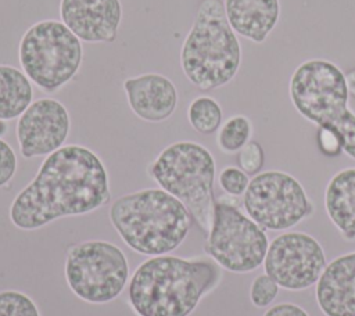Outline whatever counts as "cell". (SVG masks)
<instances>
[{
    "label": "cell",
    "mask_w": 355,
    "mask_h": 316,
    "mask_svg": "<svg viewBox=\"0 0 355 316\" xmlns=\"http://www.w3.org/2000/svg\"><path fill=\"white\" fill-rule=\"evenodd\" d=\"M32 101V82L24 71L0 64V121L19 118Z\"/></svg>",
    "instance_id": "18"
},
{
    "label": "cell",
    "mask_w": 355,
    "mask_h": 316,
    "mask_svg": "<svg viewBox=\"0 0 355 316\" xmlns=\"http://www.w3.org/2000/svg\"><path fill=\"white\" fill-rule=\"evenodd\" d=\"M222 270L209 256H150L129 279V305L136 316H190L219 286Z\"/></svg>",
    "instance_id": "2"
},
{
    "label": "cell",
    "mask_w": 355,
    "mask_h": 316,
    "mask_svg": "<svg viewBox=\"0 0 355 316\" xmlns=\"http://www.w3.org/2000/svg\"><path fill=\"white\" fill-rule=\"evenodd\" d=\"M110 198L108 172L100 157L85 146L67 144L43 159L12 200L8 216L21 230H36L60 218L93 212Z\"/></svg>",
    "instance_id": "1"
},
{
    "label": "cell",
    "mask_w": 355,
    "mask_h": 316,
    "mask_svg": "<svg viewBox=\"0 0 355 316\" xmlns=\"http://www.w3.org/2000/svg\"><path fill=\"white\" fill-rule=\"evenodd\" d=\"M67 107L55 98H37L18 118L15 136L24 158L47 157L61 148L69 134Z\"/></svg>",
    "instance_id": "12"
},
{
    "label": "cell",
    "mask_w": 355,
    "mask_h": 316,
    "mask_svg": "<svg viewBox=\"0 0 355 316\" xmlns=\"http://www.w3.org/2000/svg\"><path fill=\"white\" fill-rule=\"evenodd\" d=\"M241 44L220 0H202L180 49L184 76L200 90L219 89L237 75Z\"/></svg>",
    "instance_id": "4"
},
{
    "label": "cell",
    "mask_w": 355,
    "mask_h": 316,
    "mask_svg": "<svg viewBox=\"0 0 355 316\" xmlns=\"http://www.w3.org/2000/svg\"><path fill=\"white\" fill-rule=\"evenodd\" d=\"M219 187L232 197H241L244 195L248 184L250 177L248 175L241 170L239 166H225L218 175Z\"/></svg>",
    "instance_id": "23"
},
{
    "label": "cell",
    "mask_w": 355,
    "mask_h": 316,
    "mask_svg": "<svg viewBox=\"0 0 355 316\" xmlns=\"http://www.w3.org/2000/svg\"><path fill=\"white\" fill-rule=\"evenodd\" d=\"M269 243L266 230L239 205L216 200L204 249L223 270L251 273L258 269L263 265Z\"/></svg>",
    "instance_id": "9"
},
{
    "label": "cell",
    "mask_w": 355,
    "mask_h": 316,
    "mask_svg": "<svg viewBox=\"0 0 355 316\" xmlns=\"http://www.w3.org/2000/svg\"><path fill=\"white\" fill-rule=\"evenodd\" d=\"M245 213L263 230H288L313 213L304 186L283 170H265L250 179L243 195Z\"/></svg>",
    "instance_id": "10"
},
{
    "label": "cell",
    "mask_w": 355,
    "mask_h": 316,
    "mask_svg": "<svg viewBox=\"0 0 355 316\" xmlns=\"http://www.w3.org/2000/svg\"><path fill=\"white\" fill-rule=\"evenodd\" d=\"M187 119L196 132L211 134L220 128L223 111L214 97L198 96L193 98L187 107Z\"/></svg>",
    "instance_id": "19"
},
{
    "label": "cell",
    "mask_w": 355,
    "mask_h": 316,
    "mask_svg": "<svg viewBox=\"0 0 355 316\" xmlns=\"http://www.w3.org/2000/svg\"><path fill=\"white\" fill-rule=\"evenodd\" d=\"M277 283L266 273L258 274L250 286V301L257 308L269 306L279 294Z\"/></svg>",
    "instance_id": "22"
},
{
    "label": "cell",
    "mask_w": 355,
    "mask_h": 316,
    "mask_svg": "<svg viewBox=\"0 0 355 316\" xmlns=\"http://www.w3.org/2000/svg\"><path fill=\"white\" fill-rule=\"evenodd\" d=\"M0 316H42L35 301L22 291H0Z\"/></svg>",
    "instance_id": "21"
},
{
    "label": "cell",
    "mask_w": 355,
    "mask_h": 316,
    "mask_svg": "<svg viewBox=\"0 0 355 316\" xmlns=\"http://www.w3.org/2000/svg\"><path fill=\"white\" fill-rule=\"evenodd\" d=\"M345 76H347V82H348V87H349V94H351V97L355 98V68L347 71Z\"/></svg>",
    "instance_id": "28"
},
{
    "label": "cell",
    "mask_w": 355,
    "mask_h": 316,
    "mask_svg": "<svg viewBox=\"0 0 355 316\" xmlns=\"http://www.w3.org/2000/svg\"><path fill=\"white\" fill-rule=\"evenodd\" d=\"M327 265L322 244L305 231H284L268 247L265 273L280 288L301 291L315 286Z\"/></svg>",
    "instance_id": "11"
},
{
    "label": "cell",
    "mask_w": 355,
    "mask_h": 316,
    "mask_svg": "<svg viewBox=\"0 0 355 316\" xmlns=\"http://www.w3.org/2000/svg\"><path fill=\"white\" fill-rule=\"evenodd\" d=\"M324 209L343 237L355 240V166L344 168L330 177L324 188Z\"/></svg>",
    "instance_id": "17"
},
{
    "label": "cell",
    "mask_w": 355,
    "mask_h": 316,
    "mask_svg": "<svg viewBox=\"0 0 355 316\" xmlns=\"http://www.w3.org/2000/svg\"><path fill=\"white\" fill-rule=\"evenodd\" d=\"M288 94L302 118L338 132L344 152L355 159V112L348 105L347 76L336 62L323 58L301 62L290 76Z\"/></svg>",
    "instance_id": "5"
},
{
    "label": "cell",
    "mask_w": 355,
    "mask_h": 316,
    "mask_svg": "<svg viewBox=\"0 0 355 316\" xmlns=\"http://www.w3.org/2000/svg\"><path fill=\"white\" fill-rule=\"evenodd\" d=\"M252 136V122L245 115H232L222 122L216 134V144L225 154L239 152Z\"/></svg>",
    "instance_id": "20"
},
{
    "label": "cell",
    "mask_w": 355,
    "mask_h": 316,
    "mask_svg": "<svg viewBox=\"0 0 355 316\" xmlns=\"http://www.w3.org/2000/svg\"><path fill=\"white\" fill-rule=\"evenodd\" d=\"M315 298L324 316H355V251L326 265L315 284Z\"/></svg>",
    "instance_id": "15"
},
{
    "label": "cell",
    "mask_w": 355,
    "mask_h": 316,
    "mask_svg": "<svg viewBox=\"0 0 355 316\" xmlns=\"http://www.w3.org/2000/svg\"><path fill=\"white\" fill-rule=\"evenodd\" d=\"M18 161L12 147L0 137V188L11 182L17 172Z\"/></svg>",
    "instance_id": "26"
},
{
    "label": "cell",
    "mask_w": 355,
    "mask_h": 316,
    "mask_svg": "<svg viewBox=\"0 0 355 316\" xmlns=\"http://www.w3.org/2000/svg\"><path fill=\"white\" fill-rule=\"evenodd\" d=\"M61 22L86 43H112L122 21L121 0H60Z\"/></svg>",
    "instance_id": "13"
},
{
    "label": "cell",
    "mask_w": 355,
    "mask_h": 316,
    "mask_svg": "<svg viewBox=\"0 0 355 316\" xmlns=\"http://www.w3.org/2000/svg\"><path fill=\"white\" fill-rule=\"evenodd\" d=\"M108 216L122 241L146 256L176 249L187 237L193 220L183 202L162 188H143L118 197Z\"/></svg>",
    "instance_id": "3"
},
{
    "label": "cell",
    "mask_w": 355,
    "mask_h": 316,
    "mask_svg": "<svg viewBox=\"0 0 355 316\" xmlns=\"http://www.w3.org/2000/svg\"><path fill=\"white\" fill-rule=\"evenodd\" d=\"M64 274L69 290L78 298L100 305L122 294L129 283V263L115 244L87 240L68 248Z\"/></svg>",
    "instance_id": "8"
},
{
    "label": "cell",
    "mask_w": 355,
    "mask_h": 316,
    "mask_svg": "<svg viewBox=\"0 0 355 316\" xmlns=\"http://www.w3.org/2000/svg\"><path fill=\"white\" fill-rule=\"evenodd\" d=\"M237 164L239 168L244 170L248 176L258 175L265 164V152L262 146L258 141L250 140L237 152Z\"/></svg>",
    "instance_id": "24"
},
{
    "label": "cell",
    "mask_w": 355,
    "mask_h": 316,
    "mask_svg": "<svg viewBox=\"0 0 355 316\" xmlns=\"http://www.w3.org/2000/svg\"><path fill=\"white\" fill-rule=\"evenodd\" d=\"M225 15L236 32L252 43H263L280 18L279 0H223Z\"/></svg>",
    "instance_id": "16"
},
{
    "label": "cell",
    "mask_w": 355,
    "mask_h": 316,
    "mask_svg": "<svg viewBox=\"0 0 355 316\" xmlns=\"http://www.w3.org/2000/svg\"><path fill=\"white\" fill-rule=\"evenodd\" d=\"M316 141L319 151L326 157H338L344 152V141L338 132L329 128H318Z\"/></svg>",
    "instance_id": "25"
},
{
    "label": "cell",
    "mask_w": 355,
    "mask_h": 316,
    "mask_svg": "<svg viewBox=\"0 0 355 316\" xmlns=\"http://www.w3.org/2000/svg\"><path fill=\"white\" fill-rule=\"evenodd\" d=\"M262 316H309V313L297 304L280 302L269 306Z\"/></svg>",
    "instance_id": "27"
},
{
    "label": "cell",
    "mask_w": 355,
    "mask_h": 316,
    "mask_svg": "<svg viewBox=\"0 0 355 316\" xmlns=\"http://www.w3.org/2000/svg\"><path fill=\"white\" fill-rule=\"evenodd\" d=\"M123 91L132 112L146 122H162L178 107V90L165 75L148 72L123 80Z\"/></svg>",
    "instance_id": "14"
},
{
    "label": "cell",
    "mask_w": 355,
    "mask_h": 316,
    "mask_svg": "<svg viewBox=\"0 0 355 316\" xmlns=\"http://www.w3.org/2000/svg\"><path fill=\"white\" fill-rule=\"evenodd\" d=\"M83 58L82 42L57 19L31 25L18 44L24 73L44 93H54L78 73Z\"/></svg>",
    "instance_id": "7"
},
{
    "label": "cell",
    "mask_w": 355,
    "mask_h": 316,
    "mask_svg": "<svg viewBox=\"0 0 355 316\" xmlns=\"http://www.w3.org/2000/svg\"><path fill=\"white\" fill-rule=\"evenodd\" d=\"M8 130V125L6 121H0V137H3Z\"/></svg>",
    "instance_id": "29"
},
{
    "label": "cell",
    "mask_w": 355,
    "mask_h": 316,
    "mask_svg": "<svg viewBox=\"0 0 355 316\" xmlns=\"http://www.w3.org/2000/svg\"><path fill=\"white\" fill-rule=\"evenodd\" d=\"M148 173L159 188L183 202L200 229L208 234L216 202V164L211 151L196 141H175L157 155Z\"/></svg>",
    "instance_id": "6"
}]
</instances>
